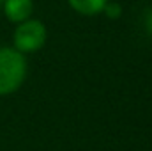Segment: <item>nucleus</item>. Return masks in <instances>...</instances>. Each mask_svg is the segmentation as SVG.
Listing matches in <instances>:
<instances>
[{"mask_svg": "<svg viewBox=\"0 0 152 151\" xmlns=\"http://www.w3.org/2000/svg\"><path fill=\"white\" fill-rule=\"evenodd\" d=\"M2 4H4V0H0V5H2Z\"/></svg>", "mask_w": 152, "mask_h": 151, "instance_id": "obj_7", "label": "nucleus"}, {"mask_svg": "<svg viewBox=\"0 0 152 151\" xmlns=\"http://www.w3.org/2000/svg\"><path fill=\"white\" fill-rule=\"evenodd\" d=\"M67 2L73 11H76L78 14H83V16L101 14L104 5L108 4V0H67Z\"/></svg>", "mask_w": 152, "mask_h": 151, "instance_id": "obj_4", "label": "nucleus"}, {"mask_svg": "<svg viewBox=\"0 0 152 151\" xmlns=\"http://www.w3.org/2000/svg\"><path fill=\"white\" fill-rule=\"evenodd\" d=\"M46 38H48L46 25L41 20L28 18V20L18 23V27L14 29L12 43H14V48L18 52L32 53V52H37L44 46Z\"/></svg>", "mask_w": 152, "mask_h": 151, "instance_id": "obj_2", "label": "nucleus"}, {"mask_svg": "<svg viewBox=\"0 0 152 151\" xmlns=\"http://www.w3.org/2000/svg\"><path fill=\"white\" fill-rule=\"evenodd\" d=\"M27 76V59L14 46L0 48V96L16 93Z\"/></svg>", "mask_w": 152, "mask_h": 151, "instance_id": "obj_1", "label": "nucleus"}, {"mask_svg": "<svg viewBox=\"0 0 152 151\" xmlns=\"http://www.w3.org/2000/svg\"><path fill=\"white\" fill-rule=\"evenodd\" d=\"M103 13L108 16V18H112V20H115V18H118L120 14H122V7L117 4V2H110L108 0V4L104 5V9H103Z\"/></svg>", "mask_w": 152, "mask_h": 151, "instance_id": "obj_5", "label": "nucleus"}, {"mask_svg": "<svg viewBox=\"0 0 152 151\" xmlns=\"http://www.w3.org/2000/svg\"><path fill=\"white\" fill-rule=\"evenodd\" d=\"M4 13L5 18L12 23H21L28 20L34 13V2L32 0H4Z\"/></svg>", "mask_w": 152, "mask_h": 151, "instance_id": "obj_3", "label": "nucleus"}, {"mask_svg": "<svg viewBox=\"0 0 152 151\" xmlns=\"http://www.w3.org/2000/svg\"><path fill=\"white\" fill-rule=\"evenodd\" d=\"M147 30L152 34V9L149 11V14H147Z\"/></svg>", "mask_w": 152, "mask_h": 151, "instance_id": "obj_6", "label": "nucleus"}]
</instances>
